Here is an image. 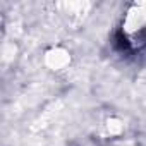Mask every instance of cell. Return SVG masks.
Returning <instances> with one entry per match:
<instances>
[{
  "label": "cell",
  "instance_id": "1",
  "mask_svg": "<svg viewBox=\"0 0 146 146\" xmlns=\"http://www.w3.org/2000/svg\"><path fill=\"white\" fill-rule=\"evenodd\" d=\"M113 40H115L113 45H115V48H117L119 52H129V50H131V43H129V40L125 38V35H124L122 31H119Z\"/></svg>",
  "mask_w": 146,
  "mask_h": 146
}]
</instances>
